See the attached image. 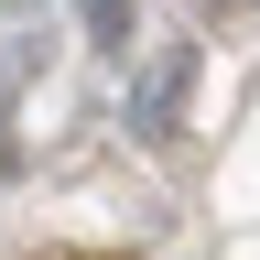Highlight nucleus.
Segmentation results:
<instances>
[{
  "mask_svg": "<svg viewBox=\"0 0 260 260\" xmlns=\"http://www.w3.org/2000/svg\"><path fill=\"white\" fill-rule=\"evenodd\" d=\"M195 98V44H152V65L130 76V141H174Z\"/></svg>",
  "mask_w": 260,
  "mask_h": 260,
  "instance_id": "obj_1",
  "label": "nucleus"
},
{
  "mask_svg": "<svg viewBox=\"0 0 260 260\" xmlns=\"http://www.w3.org/2000/svg\"><path fill=\"white\" fill-rule=\"evenodd\" d=\"M76 22H87V54H98V65H130V32H141V0H76Z\"/></svg>",
  "mask_w": 260,
  "mask_h": 260,
  "instance_id": "obj_2",
  "label": "nucleus"
},
{
  "mask_svg": "<svg viewBox=\"0 0 260 260\" xmlns=\"http://www.w3.org/2000/svg\"><path fill=\"white\" fill-rule=\"evenodd\" d=\"M11 76H22V54H0V98H11Z\"/></svg>",
  "mask_w": 260,
  "mask_h": 260,
  "instance_id": "obj_3",
  "label": "nucleus"
},
{
  "mask_svg": "<svg viewBox=\"0 0 260 260\" xmlns=\"http://www.w3.org/2000/svg\"><path fill=\"white\" fill-rule=\"evenodd\" d=\"M0 174H11V130H0Z\"/></svg>",
  "mask_w": 260,
  "mask_h": 260,
  "instance_id": "obj_4",
  "label": "nucleus"
},
{
  "mask_svg": "<svg viewBox=\"0 0 260 260\" xmlns=\"http://www.w3.org/2000/svg\"><path fill=\"white\" fill-rule=\"evenodd\" d=\"M206 11H249V0H206Z\"/></svg>",
  "mask_w": 260,
  "mask_h": 260,
  "instance_id": "obj_5",
  "label": "nucleus"
}]
</instances>
